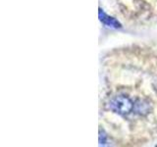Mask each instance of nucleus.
<instances>
[{
    "label": "nucleus",
    "mask_w": 157,
    "mask_h": 147,
    "mask_svg": "<svg viewBox=\"0 0 157 147\" xmlns=\"http://www.w3.org/2000/svg\"><path fill=\"white\" fill-rule=\"evenodd\" d=\"M109 108L118 114L121 115H126L132 110L134 108V103L130 99L129 97L124 96V95H119L115 96L112 98L109 102Z\"/></svg>",
    "instance_id": "1"
},
{
    "label": "nucleus",
    "mask_w": 157,
    "mask_h": 147,
    "mask_svg": "<svg viewBox=\"0 0 157 147\" xmlns=\"http://www.w3.org/2000/svg\"><path fill=\"white\" fill-rule=\"evenodd\" d=\"M98 17H99L100 21L108 28H118L121 27L120 23L118 22L117 20H115L114 18H112V17L107 16V15L102 11V9H99V11H98Z\"/></svg>",
    "instance_id": "2"
},
{
    "label": "nucleus",
    "mask_w": 157,
    "mask_h": 147,
    "mask_svg": "<svg viewBox=\"0 0 157 147\" xmlns=\"http://www.w3.org/2000/svg\"><path fill=\"white\" fill-rule=\"evenodd\" d=\"M105 143H106V135L103 134V132H100L99 134V144L104 145Z\"/></svg>",
    "instance_id": "3"
}]
</instances>
